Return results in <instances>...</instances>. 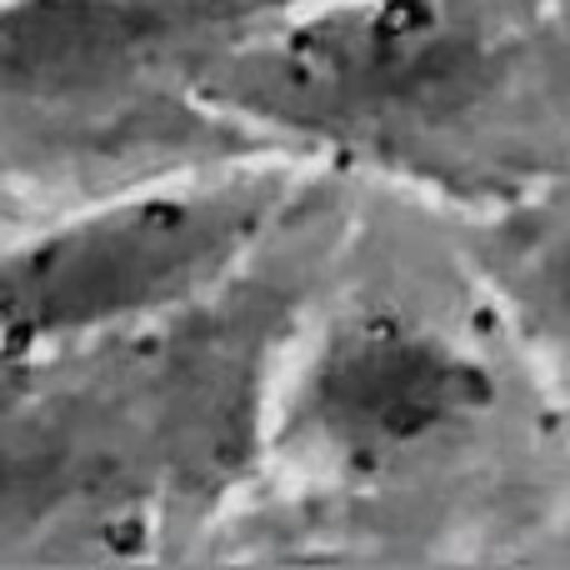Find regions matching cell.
<instances>
[{
  "label": "cell",
  "mask_w": 570,
  "mask_h": 570,
  "mask_svg": "<svg viewBox=\"0 0 570 570\" xmlns=\"http://www.w3.org/2000/svg\"><path fill=\"white\" fill-rule=\"evenodd\" d=\"M220 86L301 136L495 186L561 150L551 60L485 0H325Z\"/></svg>",
  "instance_id": "1"
},
{
  "label": "cell",
  "mask_w": 570,
  "mask_h": 570,
  "mask_svg": "<svg viewBox=\"0 0 570 570\" xmlns=\"http://www.w3.org/2000/svg\"><path fill=\"white\" fill-rule=\"evenodd\" d=\"M66 401H46L26 355H0V505H70Z\"/></svg>",
  "instance_id": "6"
},
{
  "label": "cell",
  "mask_w": 570,
  "mask_h": 570,
  "mask_svg": "<svg viewBox=\"0 0 570 570\" xmlns=\"http://www.w3.org/2000/svg\"><path fill=\"white\" fill-rule=\"evenodd\" d=\"M491 405V371L441 325L355 311L325 331L295 391V435L345 475H391L465 441Z\"/></svg>",
  "instance_id": "3"
},
{
  "label": "cell",
  "mask_w": 570,
  "mask_h": 570,
  "mask_svg": "<svg viewBox=\"0 0 570 570\" xmlns=\"http://www.w3.org/2000/svg\"><path fill=\"white\" fill-rule=\"evenodd\" d=\"M210 36L160 0H6L0 116H96L130 106L190 40Z\"/></svg>",
  "instance_id": "4"
},
{
  "label": "cell",
  "mask_w": 570,
  "mask_h": 570,
  "mask_svg": "<svg viewBox=\"0 0 570 570\" xmlns=\"http://www.w3.org/2000/svg\"><path fill=\"white\" fill-rule=\"evenodd\" d=\"M491 276L546 361L570 375V196L535 200L495 226Z\"/></svg>",
  "instance_id": "5"
},
{
  "label": "cell",
  "mask_w": 570,
  "mask_h": 570,
  "mask_svg": "<svg viewBox=\"0 0 570 570\" xmlns=\"http://www.w3.org/2000/svg\"><path fill=\"white\" fill-rule=\"evenodd\" d=\"M281 200L271 176L170 186L0 250V355L136 331L206 301L266 236Z\"/></svg>",
  "instance_id": "2"
}]
</instances>
